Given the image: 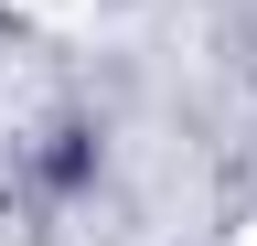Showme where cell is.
<instances>
[{
    "label": "cell",
    "instance_id": "6da1fadb",
    "mask_svg": "<svg viewBox=\"0 0 257 246\" xmlns=\"http://www.w3.org/2000/svg\"><path fill=\"white\" fill-rule=\"evenodd\" d=\"M11 11H32V22H75L86 0H11Z\"/></svg>",
    "mask_w": 257,
    "mask_h": 246
}]
</instances>
